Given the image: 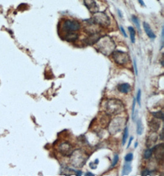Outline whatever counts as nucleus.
Returning a JSON list of instances; mask_svg holds the SVG:
<instances>
[{"label": "nucleus", "mask_w": 164, "mask_h": 176, "mask_svg": "<svg viewBox=\"0 0 164 176\" xmlns=\"http://www.w3.org/2000/svg\"><path fill=\"white\" fill-rule=\"evenodd\" d=\"M95 44H96L97 50L105 55L111 54L115 48L114 42L109 36H104L100 37Z\"/></svg>", "instance_id": "f257e3e1"}, {"label": "nucleus", "mask_w": 164, "mask_h": 176, "mask_svg": "<svg viewBox=\"0 0 164 176\" xmlns=\"http://www.w3.org/2000/svg\"><path fill=\"white\" fill-rule=\"evenodd\" d=\"M125 109L123 103L117 99L108 100L105 104V111L109 115H117L122 112Z\"/></svg>", "instance_id": "f03ea898"}, {"label": "nucleus", "mask_w": 164, "mask_h": 176, "mask_svg": "<svg viewBox=\"0 0 164 176\" xmlns=\"http://www.w3.org/2000/svg\"><path fill=\"white\" fill-rule=\"evenodd\" d=\"M71 157V163L76 168H81L86 163L88 158V156L81 150H77L73 152L70 155Z\"/></svg>", "instance_id": "7ed1b4c3"}, {"label": "nucleus", "mask_w": 164, "mask_h": 176, "mask_svg": "<svg viewBox=\"0 0 164 176\" xmlns=\"http://www.w3.org/2000/svg\"><path fill=\"white\" fill-rule=\"evenodd\" d=\"M92 21L95 24H98L103 27H107L110 25V17L104 12H96L94 13Z\"/></svg>", "instance_id": "20e7f679"}, {"label": "nucleus", "mask_w": 164, "mask_h": 176, "mask_svg": "<svg viewBox=\"0 0 164 176\" xmlns=\"http://www.w3.org/2000/svg\"><path fill=\"white\" fill-rule=\"evenodd\" d=\"M112 57L115 63L121 65L127 63L130 60L129 55L120 51H114L112 53Z\"/></svg>", "instance_id": "39448f33"}, {"label": "nucleus", "mask_w": 164, "mask_h": 176, "mask_svg": "<svg viewBox=\"0 0 164 176\" xmlns=\"http://www.w3.org/2000/svg\"><path fill=\"white\" fill-rule=\"evenodd\" d=\"M81 28V25L79 22L75 20H71V19H67L65 20L62 23L63 30L65 31L66 33L74 32L78 31Z\"/></svg>", "instance_id": "423d86ee"}, {"label": "nucleus", "mask_w": 164, "mask_h": 176, "mask_svg": "<svg viewBox=\"0 0 164 176\" xmlns=\"http://www.w3.org/2000/svg\"><path fill=\"white\" fill-rule=\"evenodd\" d=\"M59 151L62 155L69 156L73 152L72 146L68 142H63L59 146Z\"/></svg>", "instance_id": "0eeeda50"}, {"label": "nucleus", "mask_w": 164, "mask_h": 176, "mask_svg": "<svg viewBox=\"0 0 164 176\" xmlns=\"http://www.w3.org/2000/svg\"><path fill=\"white\" fill-rule=\"evenodd\" d=\"M152 152L154 153L156 158L158 161H163L164 155V147L163 144H160L152 148Z\"/></svg>", "instance_id": "6e6552de"}, {"label": "nucleus", "mask_w": 164, "mask_h": 176, "mask_svg": "<svg viewBox=\"0 0 164 176\" xmlns=\"http://www.w3.org/2000/svg\"><path fill=\"white\" fill-rule=\"evenodd\" d=\"M85 6L92 13H95L99 11V6L95 0H84Z\"/></svg>", "instance_id": "1a4fd4ad"}, {"label": "nucleus", "mask_w": 164, "mask_h": 176, "mask_svg": "<svg viewBox=\"0 0 164 176\" xmlns=\"http://www.w3.org/2000/svg\"><path fill=\"white\" fill-rule=\"evenodd\" d=\"M143 28H144V30L145 31L146 34L148 35V36L152 39V40H154V39H155L156 36V34H154V33L152 32V29L150 26V25L146 23V22H143Z\"/></svg>", "instance_id": "9d476101"}, {"label": "nucleus", "mask_w": 164, "mask_h": 176, "mask_svg": "<svg viewBox=\"0 0 164 176\" xmlns=\"http://www.w3.org/2000/svg\"><path fill=\"white\" fill-rule=\"evenodd\" d=\"M160 122L156 119H152L150 122H149V127L152 132L157 131L160 128Z\"/></svg>", "instance_id": "9b49d317"}, {"label": "nucleus", "mask_w": 164, "mask_h": 176, "mask_svg": "<svg viewBox=\"0 0 164 176\" xmlns=\"http://www.w3.org/2000/svg\"><path fill=\"white\" fill-rule=\"evenodd\" d=\"M118 89L121 93L126 94L130 91L131 86L128 83H124L118 85Z\"/></svg>", "instance_id": "f8f14e48"}, {"label": "nucleus", "mask_w": 164, "mask_h": 176, "mask_svg": "<svg viewBox=\"0 0 164 176\" xmlns=\"http://www.w3.org/2000/svg\"><path fill=\"white\" fill-rule=\"evenodd\" d=\"M100 37L99 36L98 33L91 34L90 36L86 40V43L89 44H93L99 41Z\"/></svg>", "instance_id": "ddd939ff"}, {"label": "nucleus", "mask_w": 164, "mask_h": 176, "mask_svg": "<svg viewBox=\"0 0 164 176\" xmlns=\"http://www.w3.org/2000/svg\"><path fill=\"white\" fill-rule=\"evenodd\" d=\"M78 34L74 32H70L67 33L65 36V40L68 42H73L75 41L76 40H78Z\"/></svg>", "instance_id": "4468645a"}, {"label": "nucleus", "mask_w": 164, "mask_h": 176, "mask_svg": "<svg viewBox=\"0 0 164 176\" xmlns=\"http://www.w3.org/2000/svg\"><path fill=\"white\" fill-rule=\"evenodd\" d=\"M132 170V168L130 162H126L124 166L122 169V175H129Z\"/></svg>", "instance_id": "2eb2a0df"}, {"label": "nucleus", "mask_w": 164, "mask_h": 176, "mask_svg": "<svg viewBox=\"0 0 164 176\" xmlns=\"http://www.w3.org/2000/svg\"><path fill=\"white\" fill-rule=\"evenodd\" d=\"M157 136L156 134V132H153V134H152L150 136H149V138L147 140V144H149V145H148V147H151L152 145V144H153L154 143H155L157 141Z\"/></svg>", "instance_id": "dca6fc26"}, {"label": "nucleus", "mask_w": 164, "mask_h": 176, "mask_svg": "<svg viewBox=\"0 0 164 176\" xmlns=\"http://www.w3.org/2000/svg\"><path fill=\"white\" fill-rule=\"evenodd\" d=\"M132 20L133 22L134 23V24L135 25V26H136V27L137 28V30H138V32L140 33H141V29L140 23V21H139L138 18L137 16H135V15H133L132 17Z\"/></svg>", "instance_id": "f3484780"}, {"label": "nucleus", "mask_w": 164, "mask_h": 176, "mask_svg": "<svg viewBox=\"0 0 164 176\" xmlns=\"http://www.w3.org/2000/svg\"><path fill=\"white\" fill-rule=\"evenodd\" d=\"M129 31L130 33V40L132 43H135V30L132 26H129L128 27Z\"/></svg>", "instance_id": "a211bd4d"}, {"label": "nucleus", "mask_w": 164, "mask_h": 176, "mask_svg": "<svg viewBox=\"0 0 164 176\" xmlns=\"http://www.w3.org/2000/svg\"><path fill=\"white\" fill-rule=\"evenodd\" d=\"M144 131V127L141 122V119H139L137 122V133L138 135H141Z\"/></svg>", "instance_id": "6ab92c4d"}, {"label": "nucleus", "mask_w": 164, "mask_h": 176, "mask_svg": "<svg viewBox=\"0 0 164 176\" xmlns=\"http://www.w3.org/2000/svg\"><path fill=\"white\" fill-rule=\"evenodd\" d=\"M152 115L157 119H163V113L162 111H157L152 112Z\"/></svg>", "instance_id": "aec40b11"}, {"label": "nucleus", "mask_w": 164, "mask_h": 176, "mask_svg": "<svg viewBox=\"0 0 164 176\" xmlns=\"http://www.w3.org/2000/svg\"><path fill=\"white\" fill-rule=\"evenodd\" d=\"M128 136H129V128H128V127H125V129H124L123 138H122V145H123L125 144V142H126L127 139L128 138Z\"/></svg>", "instance_id": "412c9836"}, {"label": "nucleus", "mask_w": 164, "mask_h": 176, "mask_svg": "<svg viewBox=\"0 0 164 176\" xmlns=\"http://www.w3.org/2000/svg\"><path fill=\"white\" fill-rule=\"evenodd\" d=\"M152 149H148L144 153V158L145 159H149L152 155Z\"/></svg>", "instance_id": "4be33fe9"}, {"label": "nucleus", "mask_w": 164, "mask_h": 176, "mask_svg": "<svg viewBox=\"0 0 164 176\" xmlns=\"http://www.w3.org/2000/svg\"><path fill=\"white\" fill-rule=\"evenodd\" d=\"M133 158V155L132 153H129L125 156L124 159L126 162H130Z\"/></svg>", "instance_id": "5701e85b"}, {"label": "nucleus", "mask_w": 164, "mask_h": 176, "mask_svg": "<svg viewBox=\"0 0 164 176\" xmlns=\"http://www.w3.org/2000/svg\"><path fill=\"white\" fill-rule=\"evenodd\" d=\"M119 155H115L114 159H113V163H112V167H114V166H115V165L117 164V163H118V162L119 161Z\"/></svg>", "instance_id": "b1692460"}, {"label": "nucleus", "mask_w": 164, "mask_h": 176, "mask_svg": "<svg viewBox=\"0 0 164 176\" xmlns=\"http://www.w3.org/2000/svg\"><path fill=\"white\" fill-rule=\"evenodd\" d=\"M141 90L139 89L138 91L136 101H137V103L140 106H141Z\"/></svg>", "instance_id": "393cba45"}, {"label": "nucleus", "mask_w": 164, "mask_h": 176, "mask_svg": "<svg viewBox=\"0 0 164 176\" xmlns=\"http://www.w3.org/2000/svg\"><path fill=\"white\" fill-rule=\"evenodd\" d=\"M133 66H134V70H135V74L137 76L138 75V67H137V60L135 58H134L133 59Z\"/></svg>", "instance_id": "a878e982"}, {"label": "nucleus", "mask_w": 164, "mask_h": 176, "mask_svg": "<svg viewBox=\"0 0 164 176\" xmlns=\"http://www.w3.org/2000/svg\"><path fill=\"white\" fill-rule=\"evenodd\" d=\"M135 105H136V98L133 99V106H132V119L133 120V117H134V114H135Z\"/></svg>", "instance_id": "bb28decb"}, {"label": "nucleus", "mask_w": 164, "mask_h": 176, "mask_svg": "<svg viewBox=\"0 0 164 176\" xmlns=\"http://www.w3.org/2000/svg\"><path fill=\"white\" fill-rule=\"evenodd\" d=\"M141 175L143 176H146V175H151V171H149V170H144L141 173Z\"/></svg>", "instance_id": "cd10ccee"}, {"label": "nucleus", "mask_w": 164, "mask_h": 176, "mask_svg": "<svg viewBox=\"0 0 164 176\" xmlns=\"http://www.w3.org/2000/svg\"><path fill=\"white\" fill-rule=\"evenodd\" d=\"M120 30H121V32L122 33V34H123V35L125 37H127V33H126V32H125V30H124V28L122 26H120Z\"/></svg>", "instance_id": "c85d7f7f"}, {"label": "nucleus", "mask_w": 164, "mask_h": 176, "mask_svg": "<svg viewBox=\"0 0 164 176\" xmlns=\"http://www.w3.org/2000/svg\"><path fill=\"white\" fill-rule=\"evenodd\" d=\"M133 139V138L132 136H131L130 138V140H129V143H128V145H127V149H129V147L130 146V145H131V144H132V142Z\"/></svg>", "instance_id": "c756f323"}, {"label": "nucleus", "mask_w": 164, "mask_h": 176, "mask_svg": "<svg viewBox=\"0 0 164 176\" xmlns=\"http://www.w3.org/2000/svg\"><path fill=\"white\" fill-rule=\"evenodd\" d=\"M94 164H95L94 163H90V167L92 169H93L96 168V165L94 166Z\"/></svg>", "instance_id": "7c9ffc66"}, {"label": "nucleus", "mask_w": 164, "mask_h": 176, "mask_svg": "<svg viewBox=\"0 0 164 176\" xmlns=\"http://www.w3.org/2000/svg\"><path fill=\"white\" fill-rule=\"evenodd\" d=\"M138 2L142 6H145V3L143 1V0H138Z\"/></svg>", "instance_id": "2f4dec72"}, {"label": "nucleus", "mask_w": 164, "mask_h": 176, "mask_svg": "<svg viewBox=\"0 0 164 176\" xmlns=\"http://www.w3.org/2000/svg\"><path fill=\"white\" fill-rule=\"evenodd\" d=\"M82 174V171H78L76 172V175H78V176H79V175H81Z\"/></svg>", "instance_id": "473e14b6"}, {"label": "nucleus", "mask_w": 164, "mask_h": 176, "mask_svg": "<svg viewBox=\"0 0 164 176\" xmlns=\"http://www.w3.org/2000/svg\"><path fill=\"white\" fill-rule=\"evenodd\" d=\"M118 14H119V17H122V12H121V11L119 10V9H118Z\"/></svg>", "instance_id": "72a5a7b5"}, {"label": "nucleus", "mask_w": 164, "mask_h": 176, "mask_svg": "<svg viewBox=\"0 0 164 176\" xmlns=\"http://www.w3.org/2000/svg\"><path fill=\"white\" fill-rule=\"evenodd\" d=\"M85 175H92V176H93L94 174H92V173L88 172H87V173L85 174Z\"/></svg>", "instance_id": "f704fd0d"}, {"label": "nucleus", "mask_w": 164, "mask_h": 176, "mask_svg": "<svg viewBox=\"0 0 164 176\" xmlns=\"http://www.w3.org/2000/svg\"><path fill=\"white\" fill-rule=\"evenodd\" d=\"M138 142H135V148H137V146H138Z\"/></svg>", "instance_id": "c9c22d12"}, {"label": "nucleus", "mask_w": 164, "mask_h": 176, "mask_svg": "<svg viewBox=\"0 0 164 176\" xmlns=\"http://www.w3.org/2000/svg\"><path fill=\"white\" fill-rule=\"evenodd\" d=\"M94 163H95H95H96V164H98V163H99V160H98V159H96V160L95 161Z\"/></svg>", "instance_id": "e433bc0d"}]
</instances>
